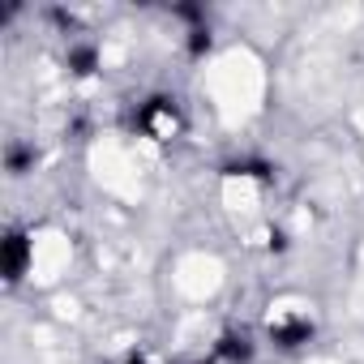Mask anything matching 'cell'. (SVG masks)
Instances as JSON below:
<instances>
[{"mask_svg": "<svg viewBox=\"0 0 364 364\" xmlns=\"http://www.w3.org/2000/svg\"><path fill=\"white\" fill-rule=\"evenodd\" d=\"M133 124H137V133H141V137L171 141V133L180 129V107H176V99H171V95H150V99L137 107Z\"/></svg>", "mask_w": 364, "mask_h": 364, "instance_id": "obj_1", "label": "cell"}, {"mask_svg": "<svg viewBox=\"0 0 364 364\" xmlns=\"http://www.w3.org/2000/svg\"><path fill=\"white\" fill-rule=\"evenodd\" d=\"M35 266V240L31 232L22 228H9L5 236H0V279H5L9 287H18Z\"/></svg>", "mask_w": 364, "mask_h": 364, "instance_id": "obj_2", "label": "cell"}, {"mask_svg": "<svg viewBox=\"0 0 364 364\" xmlns=\"http://www.w3.org/2000/svg\"><path fill=\"white\" fill-rule=\"evenodd\" d=\"M313 334H317V326H313V317H304V313H287V317L270 321V330H266V338H270L279 351H296V347H304Z\"/></svg>", "mask_w": 364, "mask_h": 364, "instance_id": "obj_3", "label": "cell"}, {"mask_svg": "<svg viewBox=\"0 0 364 364\" xmlns=\"http://www.w3.org/2000/svg\"><path fill=\"white\" fill-rule=\"evenodd\" d=\"M219 364H253V355H257V343H253V334L249 330H223L219 338H215V351H210Z\"/></svg>", "mask_w": 364, "mask_h": 364, "instance_id": "obj_4", "label": "cell"}, {"mask_svg": "<svg viewBox=\"0 0 364 364\" xmlns=\"http://www.w3.org/2000/svg\"><path fill=\"white\" fill-rule=\"evenodd\" d=\"M223 176L228 180H257V185H270L274 163H266V159H232V163H223Z\"/></svg>", "mask_w": 364, "mask_h": 364, "instance_id": "obj_5", "label": "cell"}, {"mask_svg": "<svg viewBox=\"0 0 364 364\" xmlns=\"http://www.w3.org/2000/svg\"><path fill=\"white\" fill-rule=\"evenodd\" d=\"M99 65H103V56H99L95 43H73V48L65 52V69H69L73 77H95Z\"/></svg>", "mask_w": 364, "mask_h": 364, "instance_id": "obj_6", "label": "cell"}, {"mask_svg": "<svg viewBox=\"0 0 364 364\" xmlns=\"http://www.w3.org/2000/svg\"><path fill=\"white\" fill-rule=\"evenodd\" d=\"M5 171H9V176H26V171H35V146L14 141V146L5 150Z\"/></svg>", "mask_w": 364, "mask_h": 364, "instance_id": "obj_7", "label": "cell"}, {"mask_svg": "<svg viewBox=\"0 0 364 364\" xmlns=\"http://www.w3.org/2000/svg\"><path fill=\"white\" fill-rule=\"evenodd\" d=\"M210 48H215V39H210V26H193V31L185 35V52H189V60H202V56H210Z\"/></svg>", "mask_w": 364, "mask_h": 364, "instance_id": "obj_8", "label": "cell"}, {"mask_svg": "<svg viewBox=\"0 0 364 364\" xmlns=\"http://www.w3.org/2000/svg\"><path fill=\"white\" fill-rule=\"evenodd\" d=\"M116 364H150V360H146L141 351H129V355H124V360H116Z\"/></svg>", "mask_w": 364, "mask_h": 364, "instance_id": "obj_9", "label": "cell"}, {"mask_svg": "<svg viewBox=\"0 0 364 364\" xmlns=\"http://www.w3.org/2000/svg\"><path fill=\"white\" fill-rule=\"evenodd\" d=\"M185 364H219L215 355H202V360H185Z\"/></svg>", "mask_w": 364, "mask_h": 364, "instance_id": "obj_10", "label": "cell"}]
</instances>
